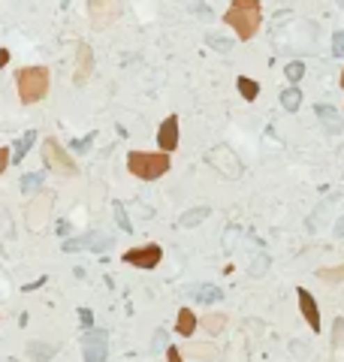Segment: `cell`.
Instances as JSON below:
<instances>
[{
    "instance_id": "cell-1",
    "label": "cell",
    "mask_w": 344,
    "mask_h": 362,
    "mask_svg": "<svg viewBox=\"0 0 344 362\" xmlns=\"http://www.w3.org/2000/svg\"><path fill=\"white\" fill-rule=\"evenodd\" d=\"M224 22L233 27L239 40H253L263 24V13H260V0H233L230 13L224 15Z\"/></svg>"
},
{
    "instance_id": "cell-2",
    "label": "cell",
    "mask_w": 344,
    "mask_h": 362,
    "mask_svg": "<svg viewBox=\"0 0 344 362\" xmlns=\"http://www.w3.org/2000/svg\"><path fill=\"white\" fill-rule=\"evenodd\" d=\"M15 85H18V100H22L24 106H31V103H40V100L49 94L52 76L45 67H24L15 72Z\"/></svg>"
},
{
    "instance_id": "cell-3",
    "label": "cell",
    "mask_w": 344,
    "mask_h": 362,
    "mask_svg": "<svg viewBox=\"0 0 344 362\" xmlns=\"http://www.w3.org/2000/svg\"><path fill=\"white\" fill-rule=\"evenodd\" d=\"M127 169L142 181H154L169 172V154L163 151H130L127 154Z\"/></svg>"
},
{
    "instance_id": "cell-4",
    "label": "cell",
    "mask_w": 344,
    "mask_h": 362,
    "mask_svg": "<svg viewBox=\"0 0 344 362\" xmlns=\"http://www.w3.org/2000/svg\"><path fill=\"white\" fill-rule=\"evenodd\" d=\"M42 157H45V166L54 169L58 175H67V178L79 175L76 160H72L70 154L63 151V145H61L58 139H45V142H42Z\"/></svg>"
},
{
    "instance_id": "cell-5",
    "label": "cell",
    "mask_w": 344,
    "mask_h": 362,
    "mask_svg": "<svg viewBox=\"0 0 344 362\" xmlns=\"http://www.w3.org/2000/svg\"><path fill=\"white\" fill-rule=\"evenodd\" d=\"M212 166L221 172V175H230V178H239L242 175V163L239 157H235V151L230 148V145H214L212 151H208V157H205Z\"/></svg>"
},
{
    "instance_id": "cell-6",
    "label": "cell",
    "mask_w": 344,
    "mask_h": 362,
    "mask_svg": "<svg viewBox=\"0 0 344 362\" xmlns=\"http://www.w3.org/2000/svg\"><path fill=\"white\" fill-rule=\"evenodd\" d=\"M81 356H85V362H106L109 335L103 329H88L81 335Z\"/></svg>"
},
{
    "instance_id": "cell-7",
    "label": "cell",
    "mask_w": 344,
    "mask_h": 362,
    "mask_svg": "<svg viewBox=\"0 0 344 362\" xmlns=\"http://www.w3.org/2000/svg\"><path fill=\"white\" fill-rule=\"evenodd\" d=\"M118 13H121V3H118V0H88V18H91V24H94L97 31L115 24Z\"/></svg>"
},
{
    "instance_id": "cell-8",
    "label": "cell",
    "mask_w": 344,
    "mask_h": 362,
    "mask_svg": "<svg viewBox=\"0 0 344 362\" xmlns=\"http://www.w3.org/2000/svg\"><path fill=\"white\" fill-rule=\"evenodd\" d=\"M163 260L160 244H145V248H130L124 253V262H130L136 269H154Z\"/></svg>"
},
{
    "instance_id": "cell-9",
    "label": "cell",
    "mask_w": 344,
    "mask_h": 362,
    "mask_svg": "<svg viewBox=\"0 0 344 362\" xmlns=\"http://www.w3.org/2000/svg\"><path fill=\"white\" fill-rule=\"evenodd\" d=\"M94 72V52H91L88 42L76 45V72H72V85H85Z\"/></svg>"
},
{
    "instance_id": "cell-10",
    "label": "cell",
    "mask_w": 344,
    "mask_h": 362,
    "mask_svg": "<svg viewBox=\"0 0 344 362\" xmlns=\"http://www.w3.org/2000/svg\"><path fill=\"white\" fill-rule=\"evenodd\" d=\"M296 299H299V311H302V317L308 320V326H311V332H320V329H323V326H320V308H317L311 290L299 287V290H296Z\"/></svg>"
},
{
    "instance_id": "cell-11",
    "label": "cell",
    "mask_w": 344,
    "mask_h": 362,
    "mask_svg": "<svg viewBox=\"0 0 344 362\" xmlns=\"http://www.w3.org/2000/svg\"><path fill=\"white\" fill-rule=\"evenodd\" d=\"M52 203H54V196L52 194H40L33 199V205L27 208V226L31 230H40V226L49 221V212H52Z\"/></svg>"
},
{
    "instance_id": "cell-12",
    "label": "cell",
    "mask_w": 344,
    "mask_h": 362,
    "mask_svg": "<svg viewBox=\"0 0 344 362\" xmlns=\"http://www.w3.org/2000/svg\"><path fill=\"white\" fill-rule=\"evenodd\" d=\"M157 142H160L163 154H169V151L178 148V115L163 118V124H160V130H157Z\"/></svg>"
},
{
    "instance_id": "cell-13",
    "label": "cell",
    "mask_w": 344,
    "mask_h": 362,
    "mask_svg": "<svg viewBox=\"0 0 344 362\" xmlns=\"http://www.w3.org/2000/svg\"><path fill=\"white\" fill-rule=\"evenodd\" d=\"M212 214V208L208 205H196V208H187V212H181V226H185V230H194V226H199L205 221V217Z\"/></svg>"
},
{
    "instance_id": "cell-14",
    "label": "cell",
    "mask_w": 344,
    "mask_h": 362,
    "mask_svg": "<svg viewBox=\"0 0 344 362\" xmlns=\"http://www.w3.org/2000/svg\"><path fill=\"white\" fill-rule=\"evenodd\" d=\"M317 118L323 121L326 127V133H341V121H338V115H335V109L332 106H326V103H317Z\"/></svg>"
},
{
    "instance_id": "cell-15",
    "label": "cell",
    "mask_w": 344,
    "mask_h": 362,
    "mask_svg": "<svg viewBox=\"0 0 344 362\" xmlns=\"http://www.w3.org/2000/svg\"><path fill=\"white\" fill-rule=\"evenodd\" d=\"M194 329H196V314L190 311V308H181L178 317H175V332L185 335V338H190V335H194Z\"/></svg>"
},
{
    "instance_id": "cell-16",
    "label": "cell",
    "mask_w": 344,
    "mask_h": 362,
    "mask_svg": "<svg viewBox=\"0 0 344 362\" xmlns=\"http://www.w3.org/2000/svg\"><path fill=\"white\" fill-rule=\"evenodd\" d=\"M33 142H36V130H27V133L22 136V139H18V142L13 145V151H9V160H13V163L24 160V154L31 151V145H33Z\"/></svg>"
},
{
    "instance_id": "cell-17",
    "label": "cell",
    "mask_w": 344,
    "mask_h": 362,
    "mask_svg": "<svg viewBox=\"0 0 344 362\" xmlns=\"http://www.w3.org/2000/svg\"><path fill=\"white\" fill-rule=\"evenodd\" d=\"M190 296H194L196 302H221V299H224L221 287H214V284H203V287H194V290H190Z\"/></svg>"
},
{
    "instance_id": "cell-18",
    "label": "cell",
    "mask_w": 344,
    "mask_h": 362,
    "mask_svg": "<svg viewBox=\"0 0 344 362\" xmlns=\"http://www.w3.org/2000/svg\"><path fill=\"white\" fill-rule=\"evenodd\" d=\"M27 356H31L33 362H49L54 356V347L52 344H45V341H31L27 344Z\"/></svg>"
},
{
    "instance_id": "cell-19",
    "label": "cell",
    "mask_w": 344,
    "mask_h": 362,
    "mask_svg": "<svg viewBox=\"0 0 344 362\" xmlns=\"http://www.w3.org/2000/svg\"><path fill=\"white\" fill-rule=\"evenodd\" d=\"M281 106H284L287 112H296V109L302 106V90H299L296 85L284 88V90H281Z\"/></svg>"
},
{
    "instance_id": "cell-20",
    "label": "cell",
    "mask_w": 344,
    "mask_h": 362,
    "mask_svg": "<svg viewBox=\"0 0 344 362\" xmlns=\"http://www.w3.org/2000/svg\"><path fill=\"white\" fill-rule=\"evenodd\" d=\"M208 335H221L224 332V326H226V317L224 314H205L203 320H196Z\"/></svg>"
},
{
    "instance_id": "cell-21",
    "label": "cell",
    "mask_w": 344,
    "mask_h": 362,
    "mask_svg": "<svg viewBox=\"0 0 344 362\" xmlns=\"http://www.w3.org/2000/svg\"><path fill=\"white\" fill-rule=\"evenodd\" d=\"M235 85H239V94L248 100V103H253V100H257L260 85H257V81H253L251 76H239V79H235Z\"/></svg>"
},
{
    "instance_id": "cell-22",
    "label": "cell",
    "mask_w": 344,
    "mask_h": 362,
    "mask_svg": "<svg viewBox=\"0 0 344 362\" xmlns=\"http://www.w3.org/2000/svg\"><path fill=\"white\" fill-rule=\"evenodd\" d=\"M115 248V239L109 233H91V251L94 253H106Z\"/></svg>"
},
{
    "instance_id": "cell-23",
    "label": "cell",
    "mask_w": 344,
    "mask_h": 362,
    "mask_svg": "<svg viewBox=\"0 0 344 362\" xmlns=\"http://www.w3.org/2000/svg\"><path fill=\"white\" fill-rule=\"evenodd\" d=\"M317 278L323 284H338V281H344V262L341 266H329V269H317Z\"/></svg>"
},
{
    "instance_id": "cell-24",
    "label": "cell",
    "mask_w": 344,
    "mask_h": 362,
    "mask_svg": "<svg viewBox=\"0 0 344 362\" xmlns=\"http://www.w3.org/2000/svg\"><path fill=\"white\" fill-rule=\"evenodd\" d=\"M214 353H217V347H214V344H205V341H196V344H190V347H187V356H194V359H212L214 356Z\"/></svg>"
},
{
    "instance_id": "cell-25",
    "label": "cell",
    "mask_w": 344,
    "mask_h": 362,
    "mask_svg": "<svg viewBox=\"0 0 344 362\" xmlns=\"http://www.w3.org/2000/svg\"><path fill=\"white\" fill-rule=\"evenodd\" d=\"M112 212H115V221H118V226H121L124 233H133V223H130V217H127V208H124V203H112Z\"/></svg>"
},
{
    "instance_id": "cell-26",
    "label": "cell",
    "mask_w": 344,
    "mask_h": 362,
    "mask_svg": "<svg viewBox=\"0 0 344 362\" xmlns=\"http://www.w3.org/2000/svg\"><path fill=\"white\" fill-rule=\"evenodd\" d=\"M42 187V172H27V175L22 178V190L24 194H33V190Z\"/></svg>"
},
{
    "instance_id": "cell-27",
    "label": "cell",
    "mask_w": 344,
    "mask_h": 362,
    "mask_svg": "<svg viewBox=\"0 0 344 362\" xmlns=\"http://www.w3.org/2000/svg\"><path fill=\"white\" fill-rule=\"evenodd\" d=\"M332 344L338 353H344V317H338V320L332 323Z\"/></svg>"
},
{
    "instance_id": "cell-28",
    "label": "cell",
    "mask_w": 344,
    "mask_h": 362,
    "mask_svg": "<svg viewBox=\"0 0 344 362\" xmlns=\"http://www.w3.org/2000/svg\"><path fill=\"white\" fill-rule=\"evenodd\" d=\"M284 76H287V81H293V85H296V81H302V76H305V67H302V63H299V61H290L287 67H284Z\"/></svg>"
},
{
    "instance_id": "cell-29",
    "label": "cell",
    "mask_w": 344,
    "mask_h": 362,
    "mask_svg": "<svg viewBox=\"0 0 344 362\" xmlns=\"http://www.w3.org/2000/svg\"><path fill=\"white\" fill-rule=\"evenodd\" d=\"M205 42L212 45V49H217V52H230V49H233V42H230V40H221L217 33H208V36H205Z\"/></svg>"
},
{
    "instance_id": "cell-30",
    "label": "cell",
    "mask_w": 344,
    "mask_h": 362,
    "mask_svg": "<svg viewBox=\"0 0 344 362\" xmlns=\"http://www.w3.org/2000/svg\"><path fill=\"white\" fill-rule=\"evenodd\" d=\"M266 269H269V257H266V253H260L257 262L251 266V275L253 278H263V275H266Z\"/></svg>"
},
{
    "instance_id": "cell-31",
    "label": "cell",
    "mask_w": 344,
    "mask_h": 362,
    "mask_svg": "<svg viewBox=\"0 0 344 362\" xmlns=\"http://www.w3.org/2000/svg\"><path fill=\"white\" fill-rule=\"evenodd\" d=\"M332 54H335V58H344V31L332 33Z\"/></svg>"
},
{
    "instance_id": "cell-32",
    "label": "cell",
    "mask_w": 344,
    "mask_h": 362,
    "mask_svg": "<svg viewBox=\"0 0 344 362\" xmlns=\"http://www.w3.org/2000/svg\"><path fill=\"white\" fill-rule=\"evenodd\" d=\"M79 320H81V326H85V332L94 329V314H91L88 308H79Z\"/></svg>"
},
{
    "instance_id": "cell-33",
    "label": "cell",
    "mask_w": 344,
    "mask_h": 362,
    "mask_svg": "<svg viewBox=\"0 0 344 362\" xmlns=\"http://www.w3.org/2000/svg\"><path fill=\"white\" fill-rule=\"evenodd\" d=\"M235 239H239V226H230V230H226V235H224V244H226V248H233Z\"/></svg>"
},
{
    "instance_id": "cell-34",
    "label": "cell",
    "mask_w": 344,
    "mask_h": 362,
    "mask_svg": "<svg viewBox=\"0 0 344 362\" xmlns=\"http://www.w3.org/2000/svg\"><path fill=\"white\" fill-rule=\"evenodd\" d=\"M166 362H185V356L178 347H166Z\"/></svg>"
},
{
    "instance_id": "cell-35",
    "label": "cell",
    "mask_w": 344,
    "mask_h": 362,
    "mask_svg": "<svg viewBox=\"0 0 344 362\" xmlns=\"http://www.w3.org/2000/svg\"><path fill=\"white\" fill-rule=\"evenodd\" d=\"M157 347L166 350V332H163V329H157V335H154V350H157Z\"/></svg>"
},
{
    "instance_id": "cell-36",
    "label": "cell",
    "mask_w": 344,
    "mask_h": 362,
    "mask_svg": "<svg viewBox=\"0 0 344 362\" xmlns=\"http://www.w3.org/2000/svg\"><path fill=\"white\" fill-rule=\"evenodd\" d=\"M6 166H9V148H0V175H3Z\"/></svg>"
},
{
    "instance_id": "cell-37",
    "label": "cell",
    "mask_w": 344,
    "mask_h": 362,
    "mask_svg": "<svg viewBox=\"0 0 344 362\" xmlns=\"http://www.w3.org/2000/svg\"><path fill=\"white\" fill-rule=\"evenodd\" d=\"M91 142H94V136H88V139H79V142H72V148H76V151H85Z\"/></svg>"
},
{
    "instance_id": "cell-38",
    "label": "cell",
    "mask_w": 344,
    "mask_h": 362,
    "mask_svg": "<svg viewBox=\"0 0 344 362\" xmlns=\"http://www.w3.org/2000/svg\"><path fill=\"white\" fill-rule=\"evenodd\" d=\"M290 347H293L296 356H302V353H308V344H299V341H293V344H290Z\"/></svg>"
},
{
    "instance_id": "cell-39",
    "label": "cell",
    "mask_w": 344,
    "mask_h": 362,
    "mask_svg": "<svg viewBox=\"0 0 344 362\" xmlns=\"http://www.w3.org/2000/svg\"><path fill=\"white\" fill-rule=\"evenodd\" d=\"M196 15L199 18H212V9H208V6H196Z\"/></svg>"
},
{
    "instance_id": "cell-40",
    "label": "cell",
    "mask_w": 344,
    "mask_h": 362,
    "mask_svg": "<svg viewBox=\"0 0 344 362\" xmlns=\"http://www.w3.org/2000/svg\"><path fill=\"white\" fill-rule=\"evenodd\" d=\"M6 63H9V52H6V49H0V70H3Z\"/></svg>"
},
{
    "instance_id": "cell-41",
    "label": "cell",
    "mask_w": 344,
    "mask_h": 362,
    "mask_svg": "<svg viewBox=\"0 0 344 362\" xmlns=\"http://www.w3.org/2000/svg\"><path fill=\"white\" fill-rule=\"evenodd\" d=\"M335 235H344V214L338 217V223H335Z\"/></svg>"
},
{
    "instance_id": "cell-42",
    "label": "cell",
    "mask_w": 344,
    "mask_h": 362,
    "mask_svg": "<svg viewBox=\"0 0 344 362\" xmlns=\"http://www.w3.org/2000/svg\"><path fill=\"white\" fill-rule=\"evenodd\" d=\"M61 6H70V0H61Z\"/></svg>"
},
{
    "instance_id": "cell-43",
    "label": "cell",
    "mask_w": 344,
    "mask_h": 362,
    "mask_svg": "<svg viewBox=\"0 0 344 362\" xmlns=\"http://www.w3.org/2000/svg\"><path fill=\"white\" fill-rule=\"evenodd\" d=\"M341 88H344V70H341Z\"/></svg>"
},
{
    "instance_id": "cell-44",
    "label": "cell",
    "mask_w": 344,
    "mask_h": 362,
    "mask_svg": "<svg viewBox=\"0 0 344 362\" xmlns=\"http://www.w3.org/2000/svg\"><path fill=\"white\" fill-rule=\"evenodd\" d=\"M338 3H341V6H344V0H338Z\"/></svg>"
}]
</instances>
